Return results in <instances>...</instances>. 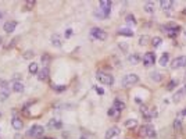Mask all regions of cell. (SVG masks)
Masks as SVG:
<instances>
[{"instance_id": "obj_1", "label": "cell", "mask_w": 186, "mask_h": 139, "mask_svg": "<svg viewBox=\"0 0 186 139\" xmlns=\"http://www.w3.org/2000/svg\"><path fill=\"white\" fill-rule=\"evenodd\" d=\"M43 134H45V128L42 127V125H32L31 128L28 130L27 132V136H29V138H41V136H43Z\"/></svg>"}, {"instance_id": "obj_2", "label": "cell", "mask_w": 186, "mask_h": 139, "mask_svg": "<svg viewBox=\"0 0 186 139\" xmlns=\"http://www.w3.org/2000/svg\"><path fill=\"white\" fill-rule=\"evenodd\" d=\"M10 93H11V88H10L9 82L4 79H0V100L9 99Z\"/></svg>"}, {"instance_id": "obj_3", "label": "cell", "mask_w": 186, "mask_h": 139, "mask_svg": "<svg viewBox=\"0 0 186 139\" xmlns=\"http://www.w3.org/2000/svg\"><path fill=\"white\" fill-rule=\"evenodd\" d=\"M96 78L99 79L103 85H107V86H110V85H113V83H114V77L111 74H109V72L99 71V72L96 74Z\"/></svg>"}, {"instance_id": "obj_4", "label": "cell", "mask_w": 186, "mask_h": 139, "mask_svg": "<svg viewBox=\"0 0 186 139\" xmlns=\"http://www.w3.org/2000/svg\"><path fill=\"white\" fill-rule=\"evenodd\" d=\"M139 135L143 136V138H153L156 135V130L153 125L150 124H146L143 127H140V130H139Z\"/></svg>"}, {"instance_id": "obj_5", "label": "cell", "mask_w": 186, "mask_h": 139, "mask_svg": "<svg viewBox=\"0 0 186 139\" xmlns=\"http://www.w3.org/2000/svg\"><path fill=\"white\" fill-rule=\"evenodd\" d=\"M138 82H139V75L138 74H127L122 78V81H121L124 88L132 86V85H135V83H138Z\"/></svg>"}, {"instance_id": "obj_6", "label": "cell", "mask_w": 186, "mask_h": 139, "mask_svg": "<svg viewBox=\"0 0 186 139\" xmlns=\"http://www.w3.org/2000/svg\"><path fill=\"white\" fill-rule=\"evenodd\" d=\"M90 36L95 38V39H99V41H106L107 39V32L103 31L101 28L95 27L90 29Z\"/></svg>"}, {"instance_id": "obj_7", "label": "cell", "mask_w": 186, "mask_h": 139, "mask_svg": "<svg viewBox=\"0 0 186 139\" xmlns=\"http://www.w3.org/2000/svg\"><path fill=\"white\" fill-rule=\"evenodd\" d=\"M181 67H186V56H181V57H177L171 61V68L172 70H178Z\"/></svg>"}, {"instance_id": "obj_8", "label": "cell", "mask_w": 186, "mask_h": 139, "mask_svg": "<svg viewBox=\"0 0 186 139\" xmlns=\"http://www.w3.org/2000/svg\"><path fill=\"white\" fill-rule=\"evenodd\" d=\"M154 63H156V54L153 51H147L145 54V57H143V64L146 67H151Z\"/></svg>"}, {"instance_id": "obj_9", "label": "cell", "mask_w": 186, "mask_h": 139, "mask_svg": "<svg viewBox=\"0 0 186 139\" xmlns=\"http://www.w3.org/2000/svg\"><path fill=\"white\" fill-rule=\"evenodd\" d=\"M17 25H18V22H17V21H6L4 25H3V29H4V32L11 33V32H14V31H15Z\"/></svg>"}, {"instance_id": "obj_10", "label": "cell", "mask_w": 186, "mask_h": 139, "mask_svg": "<svg viewBox=\"0 0 186 139\" xmlns=\"http://www.w3.org/2000/svg\"><path fill=\"white\" fill-rule=\"evenodd\" d=\"M186 95V86H182L179 90H177V92L174 93V96H172V100L174 103H179L182 100V97Z\"/></svg>"}, {"instance_id": "obj_11", "label": "cell", "mask_w": 186, "mask_h": 139, "mask_svg": "<svg viewBox=\"0 0 186 139\" xmlns=\"http://www.w3.org/2000/svg\"><path fill=\"white\" fill-rule=\"evenodd\" d=\"M11 125H13V128L15 131H21L24 128V122L20 118H17V117H14L13 120H11Z\"/></svg>"}, {"instance_id": "obj_12", "label": "cell", "mask_w": 186, "mask_h": 139, "mask_svg": "<svg viewBox=\"0 0 186 139\" xmlns=\"http://www.w3.org/2000/svg\"><path fill=\"white\" fill-rule=\"evenodd\" d=\"M47 78H49V68L43 67V68L39 70V72H38V79H39V81H46Z\"/></svg>"}, {"instance_id": "obj_13", "label": "cell", "mask_w": 186, "mask_h": 139, "mask_svg": "<svg viewBox=\"0 0 186 139\" xmlns=\"http://www.w3.org/2000/svg\"><path fill=\"white\" fill-rule=\"evenodd\" d=\"M11 88H13L14 92L22 93V92H24V88H25V86H24V83L21 82V81H14V82H13V86H11Z\"/></svg>"}, {"instance_id": "obj_14", "label": "cell", "mask_w": 186, "mask_h": 139, "mask_svg": "<svg viewBox=\"0 0 186 139\" xmlns=\"http://www.w3.org/2000/svg\"><path fill=\"white\" fill-rule=\"evenodd\" d=\"M142 114L145 116L146 120H151L153 117L157 116V111L153 109V110H146V109H142Z\"/></svg>"}, {"instance_id": "obj_15", "label": "cell", "mask_w": 186, "mask_h": 139, "mask_svg": "<svg viewBox=\"0 0 186 139\" xmlns=\"http://www.w3.org/2000/svg\"><path fill=\"white\" fill-rule=\"evenodd\" d=\"M119 134V128L118 127H113V128H110L107 132H106V139H113L115 135Z\"/></svg>"}, {"instance_id": "obj_16", "label": "cell", "mask_w": 186, "mask_h": 139, "mask_svg": "<svg viewBox=\"0 0 186 139\" xmlns=\"http://www.w3.org/2000/svg\"><path fill=\"white\" fill-rule=\"evenodd\" d=\"M125 106H127V104H125L122 100H119V99H115V100H114V103H113V107L117 111H119V113H121V111L125 109Z\"/></svg>"}, {"instance_id": "obj_17", "label": "cell", "mask_w": 186, "mask_h": 139, "mask_svg": "<svg viewBox=\"0 0 186 139\" xmlns=\"http://www.w3.org/2000/svg\"><path fill=\"white\" fill-rule=\"evenodd\" d=\"M51 43H53L54 47H60L63 45V43H61V38H60L59 33H53V35H51Z\"/></svg>"}, {"instance_id": "obj_18", "label": "cell", "mask_w": 186, "mask_h": 139, "mask_svg": "<svg viewBox=\"0 0 186 139\" xmlns=\"http://www.w3.org/2000/svg\"><path fill=\"white\" fill-rule=\"evenodd\" d=\"M145 11L146 13H149V14H153L154 13V3L153 1H146L145 3Z\"/></svg>"}, {"instance_id": "obj_19", "label": "cell", "mask_w": 186, "mask_h": 139, "mask_svg": "<svg viewBox=\"0 0 186 139\" xmlns=\"http://www.w3.org/2000/svg\"><path fill=\"white\" fill-rule=\"evenodd\" d=\"M118 35H122V36H133V31L129 28H121L118 31Z\"/></svg>"}, {"instance_id": "obj_20", "label": "cell", "mask_w": 186, "mask_h": 139, "mask_svg": "<svg viewBox=\"0 0 186 139\" xmlns=\"http://www.w3.org/2000/svg\"><path fill=\"white\" fill-rule=\"evenodd\" d=\"M168 63H169V54H168V53H164V54L160 57V65L167 67Z\"/></svg>"}, {"instance_id": "obj_21", "label": "cell", "mask_w": 186, "mask_h": 139, "mask_svg": "<svg viewBox=\"0 0 186 139\" xmlns=\"http://www.w3.org/2000/svg\"><path fill=\"white\" fill-rule=\"evenodd\" d=\"M174 130H175V132H181L182 131V120L178 117V118H175V121H174Z\"/></svg>"}, {"instance_id": "obj_22", "label": "cell", "mask_w": 186, "mask_h": 139, "mask_svg": "<svg viewBox=\"0 0 186 139\" xmlns=\"http://www.w3.org/2000/svg\"><path fill=\"white\" fill-rule=\"evenodd\" d=\"M128 61H129L131 64H133V65H138V63L140 61V57H139V54H129Z\"/></svg>"}, {"instance_id": "obj_23", "label": "cell", "mask_w": 186, "mask_h": 139, "mask_svg": "<svg viewBox=\"0 0 186 139\" xmlns=\"http://www.w3.org/2000/svg\"><path fill=\"white\" fill-rule=\"evenodd\" d=\"M124 125H125V128H135L138 125V120H135V118H129V120H127L125 122H124Z\"/></svg>"}, {"instance_id": "obj_24", "label": "cell", "mask_w": 186, "mask_h": 139, "mask_svg": "<svg viewBox=\"0 0 186 139\" xmlns=\"http://www.w3.org/2000/svg\"><path fill=\"white\" fill-rule=\"evenodd\" d=\"M100 9H104V10H110L111 9V6H113V3L111 1H109V0H101L99 3Z\"/></svg>"}, {"instance_id": "obj_25", "label": "cell", "mask_w": 186, "mask_h": 139, "mask_svg": "<svg viewBox=\"0 0 186 139\" xmlns=\"http://www.w3.org/2000/svg\"><path fill=\"white\" fill-rule=\"evenodd\" d=\"M172 4L174 3L171 1V0H163V1L160 3V6L163 7V10H169L171 7H172Z\"/></svg>"}, {"instance_id": "obj_26", "label": "cell", "mask_w": 186, "mask_h": 139, "mask_svg": "<svg viewBox=\"0 0 186 139\" xmlns=\"http://www.w3.org/2000/svg\"><path fill=\"white\" fill-rule=\"evenodd\" d=\"M150 42H151V45H153L154 47H158L160 45L163 43V39H161L160 36H154V38H153V39H151Z\"/></svg>"}, {"instance_id": "obj_27", "label": "cell", "mask_w": 186, "mask_h": 139, "mask_svg": "<svg viewBox=\"0 0 186 139\" xmlns=\"http://www.w3.org/2000/svg\"><path fill=\"white\" fill-rule=\"evenodd\" d=\"M29 72L31 74H38L39 72V67H38L36 63H31L29 64Z\"/></svg>"}, {"instance_id": "obj_28", "label": "cell", "mask_w": 186, "mask_h": 139, "mask_svg": "<svg viewBox=\"0 0 186 139\" xmlns=\"http://www.w3.org/2000/svg\"><path fill=\"white\" fill-rule=\"evenodd\" d=\"M49 127H53V128H61L63 127V122L59 120H51L49 122Z\"/></svg>"}, {"instance_id": "obj_29", "label": "cell", "mask_w": 186, "mask_h": 139, "mask_svg": "<svg viewBox=\"0 0 186 139\" xmlns=\"http://www.w3.org/2000/svg\"><path fill=\"white\" fill-rule=\"evenodd\" d=\"M49 63H50V57H49V54H43V56H42V65L47 68Z\"/></svg>"}, {"instance_id": "obj_30", "label": "cell", "mask_w": 186, "mask_h": 139, "mask_svg": "<svg viewBox=\"0 0 186 139\" xmlns=\"http://www.w3.org/2000/svg\"><path fill=\"white\" fill-rule=\"evenodd\" d=\"M151 79L156 81V82H160V81L163 79V74H160V72H153V74H151Z\"/></svg>"}, {"instance_id": "obj_31", "label": "cell", "mask_w": 186, "mask_h": 139, "mask_svg": "<svg viewBox=\"0 0 186 139\" xmlns=\"http://www.w3.org/2000/svg\"><path fill=\"white\" fill-rule=\"evenodd\" d=\"M35 4H36V1L29 0V1H27V3H25V6H24V7H25V10H28V11H29V10H32L33 7H35Z\"/></svg>"}, {"instance_id": "obj_32", "label": "cell", "mask_w": 186, "mask_h": 139, "mask_svg": "<svg viewBox=\"0 0 186 139\" xmlns=\"http://www.w3.org/2000/svg\"><path fill=\"white\" fill-rule=\"evenodd\" d=\"M127 22H128V24H131V25H135V24H136V21H135V17H133L132 14L127 15Z\"/></svg>"}, {"instance_id": "obj_33", "label": "cell", "mask_w": 186, "mask_h": 139, "mask_svg": "<svg viewBox=\"0 0 186 139\" xmlns=\"http://www.w3.org/2000/svg\"><path fill=\"white\" fill-rule=\"evenodd\" d=\"M109 116L110 117H118V116H119V111H117L113 107V109H110V110H109Z\"/></svg>"}, {"instance_id": "obj_34", "label": "cell", "mask_w": 186, "mask_h": 139, "mask_svg": "<svg viewBox=\"0 0 186 139\" xmlns=\"http://www.w3.org/2000/svg\"><path fill=\"white\" fill-rule=\"evenodd\" d=\"M175 86H177V81H171V82H168V85H167V90H172Z\"/></svg>"}, {"instance_id": "obj_35", "label": "cell", "mask_w": 186, "mask_h": 139, "mask_svg": "<svg viewBox=\"0 0 186 139\" xmlns=\"http://www.w3.org/2000/svg\"><path fill=\"white\" fill-rule=\"evenodd\" d=\"M149 36H142L140 38V45L142 46H145V45H147V43H149Z\"/></svg>"}, {"instance_id": "obj_36", "label": "cell", "mask_w": 186, "mask_h": 139, "mask_svg": "<svg viewBox=\"0 0 186 139\" xmlns=\"http://www.w3.org/2000/svg\"><path fill=\"white\" fill-rule=\"evenodd\" d=\"M32 57H33V51L28 50V51H25V53H24V59H32Z\"/></svg>"}, {"instance_id": "obj_37", "label": "cell", "mask_w": 186, "mask_h": 139, "mask_svg": "<svg viewBox=\"0 0 186 139\" xmlns=\"http://www.w3.org/2000/svg\"><path fill=\"white\" fill-rule=\"evenodd\" d=\"M56 92H63V90H65V86L64 85H61V86H53Z\"/></svg>"}, {"instance_id": "obj_38", "label": "cell", "mask_w": 186, "mask_h": 139, "mask_svg": "<svg viewBox=\"0 0 186 139\" xmlns=\"http://www.w3.org/2000/svg\"><path fill=\"white\" fill-rule=\"evenodd\" d=\"M71 35H72V29H67L65 31V38H69Z\"/></svg>"}, {"instance_id": "obj_39", "label": "cell", "mask_w": 186, "mask_h": 139, "mask_svg": "<svg viewBox=\"0 0 186 139\" xmlns=\"http://www.w3.org/2000/svg\"><path fill=\"white\" fill-rule=\"evenodd\" d=\"M15 43H17V39H13V41L10 42V45H9V46H7V49H10V47H13L14 45H15Z\"/></svg>"}, {"instance_id": "obj_40", "label": "cell", "mask_w": 186, "mask_h": 139, "mask_svg": "<svg viewBox=\"0 0 186 139\" xmlns=\"http://www.w3.org/2000/svg\"><path fill=\"white\" fill-rule=\"evenodd\" d=\"M1 18H3V13H1V10H0V21H1Z\"/></svg>"}, {"instance_id": "obj_41", "label": "cell", "mask_w": 186, "mask_h": 139, "mask_svg": "<svg viewBox=\"0 0 186 139\" xmlns=\"http://www.w3.org/2000/svg\"><path fill=\"white\" fill-rule=\"evenodd\" d=\"M79 139H86V138H85V136H81V138H79Z\"/></svg>"}, {"instance_id": "obj_42", "label": "cell", "mask_w": 186, "mask_h": 139, "mask_svg": "<svg viewBox=\"0 0 186 139\" xmlns=\"http://www.w3.org/2000/svg\"><path fill=\"white\" fill-rule=\"evenodd\" d=\"M183 14H186V9H185V10H183Z\"/></svg>"}, {"instance_id": "obj_43", "label": "cell", "mask_w": 186, "mask_h": 139, "mask_svg": "<svg viewBox=\"0 0 186 139\" xmlns=\"http://www.w3.org/2000/svg\"><path fill=\"white\" fill-rule=\"evenodd\" d=\"M0 45H1V38H0Z\"/></svg>"}]
</instances>
